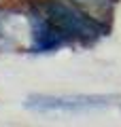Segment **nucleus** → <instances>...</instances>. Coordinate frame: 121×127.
Listing matches in <instances>:
<instances>
[{"label": "nucleus", "mask_w": 121, "mask_h": 127, "mask_svg": "<svg viewBox=\"0 0 121 127\" xmlns=\"http://www.w3.org/2000/svg\"><path fill=\"white\" fill-rule=\"evenodd\" d=\"M79 6L91 11V13H108L113 11V0H74Z\"/></svg>", "instance_id": "3"}, {"label": "nucleus", "mask_w": 121, "mask_h": 127, "mask_svg": "<svg viewBox=\"0 0 121 127\" xmlns=\"http://www.w3.org/2000/svg\"><path fill=\"white\" fill-rule=\"evenodd\" d=\"M32 26V49L53 51L72 40L91 42L106 32L98 19L76 11L62 0H43L38 9L30 13Z\"/></svg>", "instance_id": "1"}, {"label": "nucleus", "mask_w": 121, "mask_h": 127, "mask_svg": "<svg viewBox=\"0 0 121 127\" xmlns=\"http://www.w3.org/2000/svg\"><path fill=\"white\" fill-rule=\"evenodd\" d=\"M108 95H30L23 106L34 112H85L104 108Z\"/></svg>", "instance_id": "2"}]
</instances>
